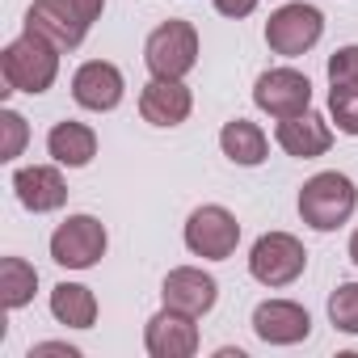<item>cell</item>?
I'll return each mask as SVG.
<instances>
[{"mask_svg": "<svg viewBox=\"0 0 358 358\" xmlns=\"http://www.w3.org/2000/svg\"><path fill=\"white\" fill-rule=\"evenodd\" d=\"M0 76H5V93H47L59 76V47L34 30H26L22 38H13L0 51Z\"/></svg>", "mask_w": 358, "mask_h": 358, "instance_id": "obj_1", "label": "cell"}, {"mask_svg": "<svg viewBox=\"0 0 358 358\" xmlns=\"http://www.w3.org/2000/svg\"><path fill=\"white\" fill-rule=\"evenodd\" d=\"M354 207H358V186L337 169L308 177L299 190V220L312 232H337L341 224H350Z\"/></svg>", "mask_w": 358, "mask_h": 358, "instance_id": "obj_2", "label": "cell"}, {"mask_svg": "<svg viewBox=\"0 0 358 358\" xmlns=\"http://www.w3.org/2000/svg\"><path fill=\"white\" fill-rule=\"evenodd\" d=\"M101 9L106 0H34L26 13V30L51 38L59 51H76L101 17Z\"/></svg>", "mask_w": 358, "mask_h": 358, "instance_id": "obj_3", "label": "cell"}, {"mask_svg": "<svg viewBox=\"0 0 358 358\" xmlns=\"http://www.w3.org/2000/svg\"><path fill=\"white\" fill-rule=\"evenodd\" d=\"M143 64L152 76H164V80H186L199 64V30L182 17L173 22H160L148 43H143Z\"/></svg>", "mask_w": 358, "mask_h": 358, "instance_id": "obj_4", "label": "cell"}, {"mask_svg": "<svg viewBox=\"0 0 358 358\" xmlns=\"http://www.w3.org/2000/svg\"><path fill=\"white\" fill-rule=\"evenodd\" d=\"M303 270H308V249H303L299 236H291V232H266V236H257V245L249 253V274L262 287L282 291Z\"/></svg>", "mask_w": 358, "mask_h": 358, "instance_id": "obj_5", "label": "cell"}, {"mask_svg": "<svg viewBox=\"0 0 358 358\" xmlns=\"http://www.w3.org/2000/svg\"><path fill=\"white\" fill-rule=\"evenodd\" d=\"M324 34V13L316 5H303V0H295V5H282L270 13L266 22V47L282 59H299L308 55Z\"/></svg>", "mask_w": 358, "mask_h": 358, "instance_id": "obj_6", "label": "cell"}, {"mask_svg": "<svg viewBox=\"0 0 358 358\" xmlns=\"http://www.w3.org/2000/svg\"><path fill=\"white\" fill-rule=\"evenodd\" d=\"M106 224L97 215H68L51 232V262L64 270H93L106 257Z\"/></svg>", "mask_w": 358, "mask_h": 358, "instance_id": "obj_7", "label": "cell"}, {"mask_svg": "<svg viewBox=\"0 0 358 358\" xmlns=\"http://www.w3.org/2000/svg\"><path fill=\"white\" fill-rule=\"evenodd\" d=\"M241 245V224L228 207L207 203L199 211H190L186 220V249L203 262H228Z\"/></svg>", "mask_w": 358, "mask_h": 358, "instance_id": "obj_8", "label": "cell"}, {"mask_svg": "<svg viewBox=\"0 0 358 358\" xmlns=\"http://www.w3.org/2000/svg\"><path fill=\"white\" fill-rule=\"evenodd\" d=\"M253 101L270 118H295V114L312 110V80L295 68H270V72L257 76Z\"/></svg>", "mask_w": 358, "mask_h": 358, "instance_id": "obj_9", "label": "cell"}, {"mask_svg": "<svg viewBox=\"0 0 358 358\" xmlns=\"http://www.w3.org/2000/svg\"><path fill=\"white\" fill-rule=\"evenodd\" d=\"M160 299H164V308H173V312H186V316H207L211 308H215V299H220V282L207 274V270H199V266H177V270H169L164 274V282H160Z\"/></svg>", "mask_w": 358, "mask_h": 358, "instance_id": "obj_10", "label": "cell"}, {"mask_svg": "<svg viewBox=\"0 0 358 358\" xmlns=\"http://www.w3.org/2000/svg\"><path fill=\"white\" fill-rule=\"evenodd\" d=\"M122 93H127V80H122V72L110 59H89L72 76V97H76L80 110L110 114V110L122 106Z\"/></svg>", "mask_w": 358, "mask_h": 358, "instance_id": "obj_11", "label": "cell"}, {"mask_svg": "<svg viewBox=\"0 0 358 358\" xmlns=\"http://www.w3.org/2000/svg\"><path fill=\"white\" fill-rule=\"evenodd\" d=\"M253 333L266 345H299L312 337V316L295 299H266L253 308Z\"/></svg>", "mask_w": 358, "mask_h": 358, "instance_id": "obj_12", "label": "cell"}, {"mask_svg": "<svg viewBox=\"0 0 358 358\" xmlns=\"http://www.w3.org/2000/svg\"><path fill=\"white\" fill-rule=\"evenodd\" d=\"M143 350L152 358H190V354H199V324H194V316L160 308L143 324Z\"/></svg>", "mask_w": 358, "mask_h": 358, "instance_id": "obj_13", "label": "cell"}, {"mask_svg": "<svg viewBox=\"0 0 358 358\" xmlns=\"http://www.w3.org/2000/svg\"><path fill=\"white\" fill-rule=\"evenodd\" d=\"M13 190H17V203L34 215H51L68 203V182L59 164H26L13 173Z\"/></svg>", "mask_w": 358, "mask_h": 358, "instance_id": "obj_14", "label": "cell"}, {"mask_svg": "<svg viewBox=\"0 0 358 358\" xmlns=\"http://www.w3.org/2000/svg\"><path fill=\"white\" fill-rule=\"evenodd\" d=\"M194 110V97L186 89V80H164V76H152L143 89H139V114L143 122L152 127H182Z\"/></svg>", "mask_w": 358, "mask_h": 358, "instance_id": "obj_15", "label": "cell"}, {"mask_svg": "<svg viewBox=\"0 0 358 358\" xmlns=\"http://www.w3.org/2000/svg\"><path fill=\"white\" fill-rule=\"evenodd\" d=\"M278 148L295 160H316L333 148V127L329 118H320L316 110H303L295 118H278V131H274Z\"/></svg>", "mask_w": 358, "mask_h": 358, "instance_id": "obj_16", "label": "cell"}, {"mask_svg": "<svg viewBox=\"0 0 358 358\" xmlns=\"http://www.w3.org/2000/svg\"><path fill=\"white\" fill-rule=\"evenodd\" d=\"M47 152H51V160L64 164V169H85V164L97 156V131L85 127V122L64 118V122L51 127V135H47Z\"/></svg>", "mask_w": 358, "mask_h": 358, "instance_id": "obj_17", "label": "cell"}, {"mask_svg": "<svg viewBox=\"0 0 358 358\" xmlns=\"http://www.w3.org/2000/svg\"><path fill=\"white\" fill-rule=\"evenodd\" d=\"M220 148H224V156H228L232 164H241V169H257V164L270 156V139H266V131H262L257 122H249V118H232V122H224V131H220Z\"/></svg>", "mask_w": 358, "mask_h": 358, "instance_id": "obj_18", "label": "cell"}, {"mask_svg": "<svg viewBox=\"0 0 358 358\" xmlns=\"http://www.w3.org/2000/svg\"><path fill=\"white\" fill-rule=\"evenodd\" d=\"M51 316L68 329H93L97 324V295L85 282H59L51 291Z\"/></svg>", "mask_w": 358, "mask_h": 358, "instance_id": "obj_19", "label": "cell"}, {"mask_svg": "<svg viewBox=\"0 0 358 358\" xmlns=\"http://www.w3.org/2000/svg\"><path fill=\"white\" fill-rule=\"evenodd\" d=\"M38 291V270L26 262V257H5L0 262V303L9 312L26 308Z\"/></svg>", "mask_w": 358, "mask_h": 358, "instance_id": "obj_20", "label": "cell"}, {"mask_svg": "<svg viewBox=\"0 0 358 358\" xmlns=\"http://www.w3.org/2000/svg\"><path fill=\"white\" fill-rule=\"evenodd\" d=\"M329 320H333L337 333L358 337V282H341L329 295Z\"/></svg>", "mask_w": 358, "mask_h": 358, "instance_id": "obj_21", "label": "cell"}, {"mask_svg": "<svg viewBox=\"0 0 358 358\" xmlns=\"http://www.w3.org/2000/svg\"><path fill=\"white\" fill-rule=\"evenodd\" d=\"M329 89H358V43L329 55Z\"/></svg>", "mask_w": 358, "mask_h": 358, "instance_id": "obj_22", "label": "cell"}, {"mask_svg": "<svg viewBox=\"0 0 358 358\" xmlns=\"http://www.w3.org/2000/svg\"><path fill=\"white\" fill-rule=\"evenodd\" d=\"M0 131H5V139H0V160H17L22 156V148H26V139H30V127H26V118L17 114V110H0Z\"/></svg>", "mask_w": 358, "mask_h": 358, "instance_id": "obj_23", "label": "cell"}, {"mask_svg": "<svg viewBox=\"0 0 358 358\" xmlns=\"http://www.w3.org/2000/svg\"><path fill=\"white\" fill-rule=\"evenodd\" d=\"M329 114L341 135H358V89H329Z\"/></svg>", "mask_w": 358, "mask_h": 358, "instance_id": "obj_24", "label": "cell"}, {"mask_svg": "<svg viewBox=\"0 0 358 358\" xmlns=\"http://www.w3.org/2000/svg\"><path fill=\"white\" fill-rule=\"evenodd\" d=\"M211 5L224 13V17H232V22H241V17H249L253 9H257V0H211Z\"/></svg>", "mask_w": 358, "mask_h": 358, "instance_id": "obj_25", "label": "cell"}, {"mask_svg": "<svg viewBox=\"0 0 358 358\" xmlns=\"http://www.w3.org/2000/svg\"><path fill=\"white\" fill-rule=\"evenodd\" d=\"M43 354H59V358H80V350H76V345H68V341H38V345H30V358H43Z\"/></svg>", "mask_w": 358, "mask_h": 358, "instance_id": "obj_26", "label": "cell"}, {"mask_svg": "<svg viewBox=\"0 0 358 358\" xmlns=\"http://www.w3.org/2000/svg\"><path fill=\"white\" fill-rule=\"evenodd\" d=\"M350 262L358 266V228H354V236H350Z\"/></svg>", "mask_w": 358, "mask_h": 358, "instance_id": "obj_27", "label": "cell"}]
</instances>
